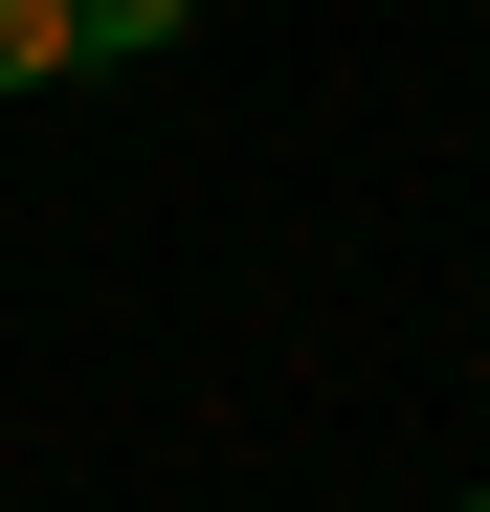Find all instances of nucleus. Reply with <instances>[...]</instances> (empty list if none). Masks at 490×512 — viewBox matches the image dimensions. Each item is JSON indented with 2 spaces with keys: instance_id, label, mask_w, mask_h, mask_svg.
<instances>
[{
  "instance_id": "1",
  "label": "nucleus",
  "mask_w": 490,
  "mask_h": 512,
  "mask_svg": "<svg viewBox=\"0 0 490 512\" xmlns=\"http://www.w3.org/2000/svg\"><path fill=\"white\" fill-rule=\"evenodd\" d=\"M90 67V0H0V90H67Z\"/></svg>"
},
{
  "instance_id": "2",
  "label": "nucleus",
  "mask_w": 490,
  "mask_h": 512,
  "mask_svg": "<svg viewBox=\"0 0 490 512\" xmlns=\"http://www.w3.org/2000/svg\"><path fill=\"white\" fill-rule=\"evenodd\" d=\"M201 0H90V67H134V45H179Z\"/></svg>"
},
{
  "instance_id": "3",
  "label": "nucleus",
  "mask_w": 490,
  "mask_h": 512,
  "mask_svg": "<svg viewBox=\"0 0 490 512\" xmlns=\"http://www.w3.org/2000/svg\"><path fill=\"white\" fill-rule=\"evenodd\" d=\"M468 23H490V0H468Z\"/></svg>"
},
{
  "instance_id": "4",
  "label": "nucleus",
  "mask_w": 490,
  "mask_h": 512,
  "mask_svg": "<svg viewBox=\"0 0 490 512\" xmlns=\"http://www.w3.org/2000/svg\"><path fill=\"white\" fill-rule=\"evenodd\" d=\"M468 512H490V490H468Z\"/></svg>"
}]
</instances>
